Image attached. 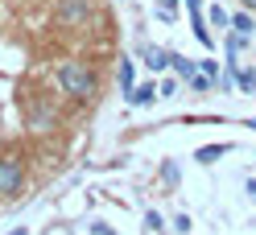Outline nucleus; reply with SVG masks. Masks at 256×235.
I'll return each instance as SVG.
<instances>
[{
  "instance_id": "1",
  "label": "nucleus",
  "mask_w": 256,
  "mask_h": 235,
  "mask_svg": "<svg viewBox=\"0 0 256 235\" xmlns=\"http://www.w3.org/2000/svg\"><path fill=\"white\" fill-rule=\"evenodd\" d=\"M54 83L62 95H70L74 103H91L95 95H100V78H95V70L87 66V62H62L58 74H54Z\"/></svg>"
},
{
  "instance_id": "2",
  "label": "nucleus",
  "mask_w": 256,
  "mask_h": 235,
  "mask_svg": "<svg viewBox=\"0 0 256 235\" xmlns=\"http://www.w3.org/2000/svg\"><path fill=\"white\" fill-rule=\"evenodd\" d=\"M91 0H58L54 4V21L62 25V29H87V21H91Z\"/></svg>"
},
{
  "instance_id": "3",
  "label": "nucleus",
  "mask_w": 256,
  "mask_h": 235,
  "mask_svg": "<svg viewBox=\"0 0 256 235\" xmlns=\"http://www.w3.org/2000/svg\"><path fill=\"white\" fill-rule=\"evenodd\" d=\"M21 186H25V161L17 153H4L0 157V198L21 194Z\"/></svg>"
},
{
  "instance_id": "4",
  "label": "nucleus",
  "mask_w": 256,
  "mask_h": 235,
  "mask_svg": "<svg viewBox=\"0 0 256 235\" xmlns=\"http://www.w3.org/2000/svg\"><path fill=\"white\" fill-rule=\"evenodd\" d=\"M136 58L145 62V66H149L153 74L170 70V50H162V45H153V41H140V45H136Z\"/></svg>"
},
{
  "instance_id": "5",
  "label": "nucleus",
  "mask_w": 256,
  "mask_h": 235,
  "mask_svg": "<svg viewBox=\"0 0 256 235\" xmlns=\"http://www.w3.org/2000/svg\"><path fill=\"white\" fill-rule=\"evenodd\" d=\"M29 128H34V132H54L58 128V112L50 103H38L34 112H29Z\"/></svg>"
},
{
  "instance_id": "6",
  "label": "nucleus",
  "mask_w": 256,
  "mask_h": 235,
  "mask_svg": "<svg viewBox=\"0 0 256 235\" xmlns=\"http://www.w3.org/2000/svg\"><path fill=\"white\" fill-rule=\"evenodd\" d=\"M170 70L182 78V83H190V78L198 74V58H182V54H170Z\"/></svg>"
},
{
  "instance_id": "7",
  "label": "nucleus",
  "mask_w": 256,
  "mask_h": 235,
  "mask_svg": "<svg viewBox=\"0 0 256 235\" xmlns=\"http://www.w3.org/2000/svg\"><path fill=\"white\" fill-rule=\"evenodd\" d=\"M153 99H162V87H157V83H140V87H132V95H128L132 107H149Z\"/></svg>"
},
{
  "instance_id": "8",
  "label": "nucleus",
  "mask_w": 256,
  "mask_h": 235,
  "mask_svg": "<svg viewBox=\"0 0 256 235\" xmlns=\"http://www.w3.org/2000/svg\"><path fill=\"white\" fill-rule=\"evenodd\" d=\"M232 149H236V145H228V140H219V145H202V149L194 153V161H198V165H215L219 157H228Z\"/></svg>"
},
{
  "instance_id": "9",
  "label": "nucleus",
  "mask_w": 256,
  "mask_h": 235,
  "mask_svg": "<svg viewBox=\"0 0 256 235\" xmlns=\"http://www.w3.org/2000/svg\"><path fill=\"white\" fill-rule=\"evenodd\" d=\"M132 87H136V58H120V91L132 95Z\"/></svg>"
},
{
  "instance_id": "10",
  "label": "nucleus",
  "mask_w": 256,
  "mask_h": 235,
  "mask_svg": "<svg viewBox=\"0 0 256 235\" xmlns=\"http://www.w3.org/2000/svg\"><path fill=\"white\" fill-rule=\"evenodd\" d=\"M236 83H240V95H256V66H236Z\"/></svg>"
},
{
  "instance_id": "11",
  "label": "nucleus",
  "mask_w": 256,
  "mask_h": 235,
  "mask_svg": "<svg viewBox=\"0 0 256 235\" xmlns=\"http://www.w3.org/2000/svg\"><path fill=\"white\" fill-rule=\"evenodd\" d=\"M252 29H256L252 12H232V33H240V37H252Z\"/></svg>"
},
{
  "instance_id": "12",
  "label": "nucleus",
  "mask_w": 256,
  "mask_h": 235,
  "mask_svg": "<svg viewBox=\"0 0 256 235\" xmlns=\"http://www.w3.org/2000/svg\"><path fill=\"white\" fill-rule=\"evenodd\" d=\"M206 25H215V29H232V12L223 8V4H211V8H206Z\"/></svg>"
},
{
  "instance_id": "13",
  "label": "nucleus",
  "mask_w": 256,
  "mask_h": 235,
  "mask_svg": "<svg viewBox=\"0 0 256 235\" xmlns=\"http://www.w3.org/2000/svg\"><path fill=\"white\" fill-rule=\"evenodd\" d=\"M157 21H174V17H178V0H157Z\"/></svg>"
},
{
  "instance_id": "14",
  "label": "nucleus",
  "mask_w": 256,
  "mask_h": 235,
  "mask_svg": "<svg viewBox=\"0 0 256 235\" xmlns=\"http://www.w3.org/2000/svg\"><path fill=\"white\" fill-rule=\"evenodd\" d=\"M157 87H162V99H174V95H178V87H182V78H178V74H174V78H162Z\"/></svg>"
},
{
  "instance_id": "15",
  "label": "nucleus",
  "mask_w": 256,
  "mask_h": 235,
  "mask_svg": "<svg viewBox=\"0 0 256 235\" xmlns=\"http://www.w3.org/2000/svg\"><path fill=\"white\" fill-rule=\"evenodd\" d=\"M198 70H202L206 78H215V83H219V62H215V58H198Z\"/></svg>"
},
{
  "instance_id": "16",
  "label": "nucleus",
  "mask_w": 256,
  "mask_h": 235,
  "mask_svg": "<svg viewBox=\"0 0 256 235\" xmlns=\"http://www.w3.org/2000/svg\"><path fill=\"white\" fill-rule=\"evenodd\" d=\"M186 87H194V91H211V87H215V78H206V74L198 70V74H194V78H190V83H186Z\"/></svg>"
},
{
  "instance_id": "17",
  "label": "nucleus",
  "mask_w": 256,
  "mask_h": 235,
  "mask_svg": "<svg viewBox=\"0 0 256 235\" xmlns=\"http://www.w3.org/2000/svg\"><path fill=\"white\" fill-rule=\"evenodd\" d=\"M162 182H166V186H178V165H174V161L162 165Z\"/></svg>"
},
{
  "instance_id": "18",
  "label": "nucleus",
  "mask_w": 256,
  "mask_h": 235,
  "mask_svg": "<svg viewBox=\"0 0 256 235\" xmlns=\"http://www.w3.org/2000/svg\"><path fill=\"white\" fill-rule=\"evenodd\" d=\"M145 227H149V231H166V223H162V215H157V211L145 215Z\"/></svg>"
},
{
  "instance_id": "19",
  "label": "nucleus",
  "mask_w": 256,
  "mask_h": 235,
  "mask_svg": "<svg viewBox=\"0 0 256 235\" xmlns=\"http://www.w3.org/2000/svg\"><path fill=\"white\" fill-rule=\"evenodd\" d=\"M174 227H178V231L186 235V231H190V227H194V223H190V215H178V219H174Z\"/></svg>"
},
{
  "instance_id": "20",
  "label": "nucleus",
  "mask_w": 256,
  "mask_h": 235,
  "mask_svg": "<svg viewBox=\"0 0 256 235\" xmlns=\"http://www.w3.org/2000/svg\"><path fill=\"white\" fill-rule=\"evenodd\" d=\"M91 235H116V231H112L108 223H91Z\"/></svg>"
},
{
  "instance_id": "21",
  "label": "nucleus",
  "mask_w": 256,
  "mask_h": 235,
  "mask_svg": "<svg viewBox=\"0 0 256 235\" xmlns=\"http://www.w3.org/2000/svg\"><path fill=\"white\" fill-rule=\"evenodd\" d=\"M186 8L190 12H202V0H186Z\"/></svg>"
},
{
  "instance_id": "22",
  "label": "nucleus",
  "mask_w": 256,
  "mask_h": 235,
  "mask_svg": "<svg viewBox=\"0 0 256 235\" xmlns=\"http://www.w3.org/2000/svg\"><path fill=\"white\" fill-rule=\"evenodd\" d=\"M8 235H29V227H17V231H8Z\"/></svg>"
},
{
  "instance_id": "23",
  "label": "nucleus",
  "mask_w": 256,
  "mask_h": 235,
  "mask_svg": "<svg viewBox=\"0 0 256 235\" xmlns=\"http://www.w3.org/2000/svg\"><path fill=\"white\" fill-rule=\"evenodd\" d=\"M244 4H248V8H252V12H256V0H244Z\"/></svg>"
},
{
  "instance_id": "24",
  "label": "nucleus",
  "mask_w": 256,
  "mask_h": 235,
  "mask_svg": "<svg viewBox=\"0 0 256 235\" xmlns=\"http://www.w3.org/2000/svg\"><path fill=\"white\" fill-rule=\"evenodd\" d=\"M248 128H256V116H252V120H248Z\"/></svg>"
}]
</instances>
